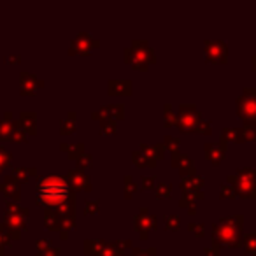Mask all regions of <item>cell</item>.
Segmentation results:
<instances>
[{
	"mask_svg": "<svg viewBox=\"0 0 256 256\" xmlns=\"http://www.w3.org/2000/svg\"><path fill=\"white\" fill-rule=\"evenodd\" d=\"M226 151H228V142L223 139H219L217 142H207L204 146V155L209 162H213L214 165H219V163L225 160Z\"/></svg>",
	"mask_w": 256,
	"mask_h": 256,
	"instance_id": "cell-9",
	"label": "cell"
},
{
	"mask_svg": "<svg viewBox=\"0 0 256 256\" xmlns=\"http://www.w3.org/2000/svg\"><path fill=\"white\" fill-rule=\"evenodd\" d=\"M242 246H244V251L249 253V255L255 253L256 251V233H248V235H244Z\"/></svg>",
	"mask_w": 256,
	"mask_h": 256,
	"instance_id": "cell-42",
	"label": "cell"
},
{
	"mask_svg": "<svg viewBox=\"0 0 256 256\" xmlns=\"http://www.w3.org/2000/svg\"><path fill=\"white\" fill-rule=\"evenodd\" d=\"M100 132L104 135H114L118 132V125L114 120H104L100 121Z\"/></svg>",
	"mask_w": 256,
	"mask_h": 256,
	"instance_id": "cell-39",
	"label": "cell"
},
{
	"mask_svg": "<svg viewBox=\"0 0 256 256\" xmlns=\"http://www.w3.org/2000/svg\"><path fill=\"white\" fill-rule=\"evenodd\" d=\"M228 182L230 186L233 188V190L237 191V195L242 198H256V186L255 184H251L249 181H246V179H242L241 175L237 174H230L228 175Z\"/></svg>",
	"mask_w": 256,
	"mask_h": 256,
	"instance_id": "cell-12",
	"label": "cell"
},
{
	"mask_svg": "<svg viewBox=\"0 0 256 256\" xmlns=\"http://www.w3.org/2000/svg\"><path fill=\"white\" fill-rule=\"evenodd\" d=\"M91 118L93 120H123L125 118V105L123 104H109V105H102L100 109H97V111H93V114H91Z\"/></svg>",
	"mask_w": 256,
	"mask_h": 256,
	"instance_id": "cell-11",
	"label": "cell"
},
{
	"mask_svg": "<svg viewBox=\"0 0 256 256\" xmlns=\"http://www.w3.org/2000/svg\"><path fill=\"white\" fill-rule=\"evenodd\" d=\"M237 175H241L242 179H246V181H249L251 184H255L256 186V169L253 167H244V169H239V171L235 172Z\"/></svg>",
	"mask_w": 256,
	"mask_h": 256,
	"instance_id": "cell-40",
	"label": "cell"
},
{
	"mask_svg": "<svg viewBox=\"0 0 256 256\" xmlns=\"http://www.w3.org/2000/svg\"><path fill=\"white\" fill-rule=\"evenodd\" d=\"M140 182H142L144 190H155L156 177H155V175H142V177H140Z\"/></svg>",
	"mask_w": 256,
	"mask_h": 256,
	"instance_id": "cell-48",
	"label": "cell"
},
{
	"mask_svg": "<svg viewBox=\"0 0 256 256\" xmlns=\"http://www.w3.org/2000/svg\"><path fill=\"white\" fill-rule=\"evenodd\" d=\"M256 140V123H244L239 128V142H253Z\"/></svg>",
	"mask_w": 256,
	"mask_h": 256,
	"instance_id": "cell-24",
	"label": "cell"
},
{
	"mask_svg": "<svg viewBox=\"0 0 256 256\" xmlns=\"http://www.w3.org/2000/svg\"><path fill=\"white\" fill-rule=\"evenodd\" d=\"M60 149H62L63 153H67V156H69L70 160H74V162L83 155V153H85V146H83L81 142L72 144V146H70V144H67V142H62V144H60Z\"/></svg>",
	"mask_w": 256,
	"mask_h": 256,
	"instance_id": "cell-25",
	"label": "cell"
},
{
	"mask_svg": "<svg viewBox=\"0 0 256 256\" xmlns=\"http://www.w3.org/2000/svg\"><path fill=\"white\" fill-rule=\"evenodd\" d=\"M104 244H105V241H98V239H88V241H85V244H83V249H85V255L93 256L95 253H97L98 249H100Z\"/></svg>",
	"mask_w": 256,
	"mask_h": 256,
	"instance_id": "cell-32",
	"label": "cell"
},
{
	"mask_svg": "<svg viewBox=\"0 0 256 256\" xmlns=\"http://www.w3.org/2000/svg\"><path fill=\"white\" fill-rule=\"evenodd\" d=\"M111 97H128L132 95V81L130 79H111L107 85Z\"/></svg>",
	"mask_w": 256,
	"mask_h": 256,
	"instance_id": "cell-17",
	"label": "cell"
},
{
	"mask_svg": "<svg viewBox=\"0 0 256 256\" xmlns=\"http://www.w3.org/2000/svg\"><path fill=\"white\" fill-rule=\"evenodd\" d=\"M188 230H190L193 235H197V237H204L206 235V225L204 223H195V221H191L190 225H188Z\"/></svg>",
	"mask_w": 256,
	"mask_h": 256,
	"instance_id": "cell-47",
	"label": "cell"
},
{
	"mask_svg": "<svg viewBox=\"0 0 256 256\" xmlns=\"http://www.w3.org/2000/svg\"><path fill=\"white\" fill-rule=\"evenodd\" d=\"M219 197L228 198V200H233V198H237L239 195H237V191L233 190L230 184H221V188H219Z\"/></svg>",
	"mask_w": 256,
	"mask_h": 256,
	"instance_id": "cell-45",
	"label": "cell"
},
{
	"mask_svg": "<svg viewBox=\"0 0 256 256\" xmlns=\"http://www.w3.org/2000/svg\"><path fill=\"white\" fill-rule=\"evenodd\" d=\"M179 146H181V140L177 137H172V135H165L163 137V148L169 149L171 155L174 153H179Z\"/></svg>",
	"mask_w": 256,
	"mask_h": 256,
	"instance_id": "cell-36",
	"label": "cell"
},
{
	"mask_svg": "<svg viewBox=\"0 0 256 256\" xmlns=\"http://www.w3.org/2000/svg\"><path fill=\"white\" fill-rule=\"evenodd\" d=\"M163 223H165V230L169 232H177L181 228V217L177 214H167L163 217Z\"/></svg>",
	"mask_w": 256,
	"mask_h": 256,
	"instance_id": "cell-33",
	"label": "cell"
},
{
	"mask_svg": "<svg viewBox=\"0 0 256 256\" xmlns=\"http://www.w3.org/2000/svg\"><path fill=\"white\" fill-rule=\"evenodd\" d=\"M132 162H133V165H137V167H155L156 165V162L149 160L148 156L144 155L142 151H139V149L132 153Z\"/></svg>",
	"mask_w": 256,
	"mask_h": 256,
	"instance_id": "cell-29",
	"label": "cell"
},
{
	"mask_svg": "<svg viewBox=\"0 0 256 256\" xmlns=\"http://www.w3.org/2000/svg\"><path fill=\"white\" fill-rule=\"evenodd\" d=\"M51 248H53V244H51L49 239H41V241H37V244H35V251L37 253H46L49 251Z\"/></svg>",
	"mask_w": 256,
	"mask_h": 256,
	"instance_id": "cell-50",
	"label": "cell"
},
{
	"mask_svg": "<svg viewBox=\"0 0 256 256\" xmlns=\"http://www.w3.org/2000/svg\"><path fill=\"white\" fill-rule=\"evenodd\" d=\"M67 181H69L70 188L74 191H91L93 190V184H91V179L81 169H74L65 175Z\"/></svg>",
	"mask_w": 256,
	"mask_h": 256,
	"instance_id": "cell-10",
	"label": "cell"
},
{
	"mask_svg": "<svg viewBox=\"0 0 256 256\" xmlns=\"http://www.w3.org/2000/svg\"><path fill=\"white\" fill-rule=\"evenodd\" d=\"M11 140H14V142H27V133L21 130L20 127H16L14 130H12V135H11Z\"/></svg>",
	"mask_w": 256,
	"mask_h": 256,
	"instance_id": "cell-49",
	"label": "cell"
},
{
	"mask_svg": "<svg viewBox=\"0 0 256 256\" xmlns=\"http://www.w3.org/2000/svg\"><path fill=\"white\" fill-rule=\"evenodd\" d=\"M98 211H100V204L97 200H88L85 204V216H95L98 214Z\"/></svg>",
	"mask_w": 256,
	"mask_h": 256,
	"instance_id": "cell-44",
	"label": "cell"
},
{
	"mask_svg": "<svg viewBox=\"0 0 256 256\" xmlns=\"http://www.w3.org/2000/svg\"><path fill=\"white\" fill-rule=\"evenodd\" d=\"M12 175L16 177V181L20 182V184H25V182H28V179L32 177V175H37V169L35 167H16L12 169Z\"/></svg>",
	"mask_w": 256,
	"mask_h": 256,
	"instance_id": "cell-26",
	"label": "cell"
},
{
	"mask_svg": "<svg viewBox=\"0 0 256 256\" xmlns=\"http://www.w3.org/2000/svg\"><path fill=\"white\" fill-rule=\"evenodd\" d=\"M206 197L204 191H182V197L179 200V206L188 209V214L193 216L197 213V200H202Z\"/></svg>",
	"mask_w": 256,
	"mask_h": 256,
	"instance_id": "cell-18",
	"label": "cell"
},
{
	"mask_svg": "<svg viewBox=\"0 0 256 256\" xmlns=\"http://www.w3.org/2000/svg\"><path fill=\"white\" fill-rule=\"evenodd\" d=\"M111 246H113L118 255H127L128 249H132V241L130 239H120V241L111 242Z\"/></svg>",
	"mask_w": 256,
	"mask_h": 256,
	"instance_id": "cell-37",
	"label": "cell"
},
{
	"mask_svg": "<svg viewBox=\"0 0 256 256\" xmlns=\"http://www.w3.org/2000/svg\"><path fill=\"white\" fill-rule=\"evenodd\" d=\"M98 44L100 43H98L97 39H93L88 32H79L74 39L70 41L69 53L70 54H85V53H89L91 49H95Z\"/></svg>",
	"mask_w": 256,
	"mask_h": 256,
	"instance_id": "cell-7",
	"label": "cell"
},
{
	"mask_svg": "<svg viewBox=\"0 0 256 256\" xmlns=\"http://www.w3.org/2000/svg\"><path fill=\"white\" fill-rule=\"evenodd\" d=\"M125 62L130 63L137 70H148V67L155 62V53L148 46L146 41L135 39L130 47H125Z\"/></svg>",
	"mask_w": 256,
	"mask_h": 256,
	"instance_id": "cell-3",
	"label": "cell"
},
{
	"mask_svg": "<svg viewBox=\"0 0 256 256\" xmlns=\"http://www.w3.org/2000/svg\"><path fill=\"white\" fill-rule=\"evenodd\" d=\"M0 191H2L11 202H18L21 197V184L16 181L14 175L9 174L4 177V182H0Z\"/></svg>",
	"mask_w": 256,
	"mask_h": 256,
	"instance_id": "cell-16",
	"label": "cell"
},
{
	"mask_svg": "<svg viewBox=\"0 0 256 256\" xmlns=\"http://www.w3.org/2000/svg\"><path fill=\"white\" fill-rule=\"evenodd\" d=\"M20 62H21L20 54H9V56H5V63H7V65H14V63H20Z\"/></svg>",
	"mask_w": 256,
	"mask_h": 256,
	"instance_id": "cell-52",
	"label": "cell"
},
{
	"mask_svg": "<svg viewBox=\"0 0 256 256\" xmlns=\"http://www.w3.org/2000/svg\"><path fill=\"white\" fill-rule=\"evenodd\" d=\"M116 256H130V255H116Z\"/></svg>",
	"mask_w": 256,
	"mask_h": 256,
	"instance_id": "cell-55",
	"label": "cell"
},
{
	"mask_svg": "<svg viewBox=\"0 0 256 256\" xmlns=\"http://www.w3.org/2000/svg\"><path fill=\"white\" fill-rule=\"evenodd\" d=\"M58 216L54 214L53 209H47L46 214H44V225H46L47 230H51V232H58L60 230V225H58Z\"/></svg>",
	"mask_w": 256,
	"mask_h": 256,
	"instance_id": "cell-30",
	"label": "cell"
},
{
	"mask_svg": "<svg viewBox=\"0 0 256 256\" xmlns=\"http://www.w3.org/2000/svg\"><path fill=\"white\" fill-rule=\"evenodd\" d=\"M46 83L43 79H39L35 74H30V72H21L20 74V93L21 95H34L37 89L44 88Z\"/></svg>",
	"mask_w": 256,
	"mask_h": 256,
	"instance_id": "cell-13",
	"label": "cell"
},
{
	"mask_svg": "<svg viewBox=\"0 0 256 256\" xmlns=\"http://www.w3.org/2000/svg\"><path fill=\"white\" fill-rule=\"evenodd\" d=\"M156 223H158V219H156V216L149 214L148 207H140L139 214L133 217V225H135L137 233L140 235L142 241H146V239L149 237V232L156 228Z\"/></svg>",
	"mask_w": 256,
	"mask_h": 256,
	"instance_id": "cell-6",
	"label": "cell"
},
{
	"mask_svg": "<svg viewBox=\"0 0 256 256\" xmlns=\"http://www.w3.org/2000/svg\"><path fill=\"white\" fill-rule=\"evenodd\" d=\"M76 163H78V169H81V171H85V169H89L91 165H93V156L89 155V153H83L81 156H79L78 160H76Z\"/></svg>",
	"mask_w": 256,
	"mask_h": 256,
	"instance_id": "cell-43",
	"label": "cell"
},
{
	"mask_svg": "<svg viewBox=\"0 0 256 256\" xmlns=\"http://www.w3.org/2000/svg\"><path fill=\"white\" fill-rule=\"evenodd\" d=\"M204 177L202 175H191V177H184L181 181V188L182 191H202L204 188Z\"/></svg>",
	"mask_w": 256,
	"mask_h": 256,
	"instance_id": "cell-22",
	"label": "cell"
},
{
	"mask_svg": "<svg viewBox=\"0 0 256 256\" xmlns=\"http://www.w3.org/2000/svg\"><path fill=\"white\" fill-rule=\"evenodd\" d=\"M206 58L213 63H225L228 60V44L225 41H206Z\"/></svg>",
	"mask_w": 256,
	"mask_h": 256,
	"instance_id": "cell-8",
	"label": "cell"
},
{
	"mask_svg": "<svg viewBox=\"0 0 256 256\" xmlns=\"http://www.w3.org/2000/svg\"><path fill=\"white\" fill-rule=\"evenodd\" d=\"M140 256H156V249L155 248L142 249V255H140Z\"/></svg>",
	"mask_w": 256,
	"mask_h": 256,
	"instance_id": "cell-53",
	"label": "cell"
},
{
	"mask_svg": "<svg viewBox=\"0 0 256 256\" xmlns=\"http://www.w3.org/2000/svg\"><path fill=\"white\" fill-rule=\"evenodd\" d=\"M221 139L226 140V142H230V140H233V142H239V128L225 127L221 130Z\"/></svg>",
	"mask_w": 256,
	"mask_h": 256,
	"instance_id": "cell-41",
	"label": "cell"
},
{
	"mask_svg": "<svg viewBox=\"0 0 256 256\" xmlns=\"http://www.w3.org/2000/svg\"><path fill=\"white\" fill-rule=\"evenodd\" d=\"M16 127H20L18 121H5L4 118L0 120V140H11V135H12V130Z\"/></svg>",
	"mask_w": 256,
	"mask_h": 256,
	"instance_id": "cell-27",
	"label": "cell"
},
{
	"mask_svg": "<svg viewBox=\"0 0 256 256\" xmlns=\"http://www.w3.org/2000/svg\"><path fill=\"white\" fill-rule=\"evenodd\" d=\"M219 253H221V249H219L217 244H211L207 248H204V256H221Z\"/></svg>",
	"mask_w": 256,
	"mask_h": 256,
	"instance_id": "cell-51",
	"label": "cell"
},
{
	"mask_svg": "<svg viewBox=\"0 0 256 256\" xmlns=\"http://www.w3.org/2000/svg\"><path fill=\"white\" fill-rule=\"evenodd\" d=\"M242 232H244V216L235 214V216L221 217L217 223H214L211 230V239L213 244L239 248L244 239Z\"/></svg>",
	"mask_w": 256,
	"mask_h": 256,
	"instance_id": "cell-2",
	"label": "cell"
},
{
	"mask_svg": "<svg viewBox=\"0 0 256 256\" xmlns=\"http://www.w3.org/2000/svg\"><path fill=\"white\" fill-rule=\"evenodd\" d=\"M18 123L20 128L25 133H30V135H37V116H35L34 111H23L18 118Z\"/></svg>",
	"mask_w": 256,
	"mask_h": 256,
	"instance_id": "cell-19",
	"label": "cell"
},
{
	"mask_svg": "<svg viewBox=\"0 0 256 256\" xmlns=\"http://www.w3.org/2000/svg\"><path fill=\"white\" fill-rule=\"evenodd\" d=\"M251 256H256V251H255V253H251Z\"/></svg>",
	"mask_w": 256,
	"mask_h": 256,
	"instance_id": "cell-56",
	"label": "cell"
},
{
	"mask_svg": "<svg viewBox=\"0 0 256 256\" xmlns=\"http://www.w3.org/2000/svg\"><path fill=\"white\" fill-rule=\"evenodd\" d=\"M172 165L179 169V174H181L182 179L195 175V163L186 153H174L172 155Z\"/></svg>",
	"mask_w": 256,
	"mask_h": 256,
	"instance_id": "cell-14",
	"label": "cell"
},
{
	"mask_svg": "<svg viewBox=\"0 0 256 256\" xmlns=\"http://www.w3.org/2000/svg\"><path fill=\"white\" fill-rule=\"evenodd\" d=\"M193 133H200V135H209V133H213V125H211L209 121L202 120L200 123L197 125V128H195Z\"/></svg>",
	"mask_w": 256,
	"mask_h": 256,
	"instance_id": "cell-46",
	"label": "cell"
},
{
	"mask_svg": "<svg viewBox=\"0 0 256 256\" xmlns=\"http://www.w3.org/2000/svg\"><path fill=\"white\" fill-rule=\"evenodd\" d=\"M237 114L244 123H256V88H244L237 98Z\"/></svg>",
	"mask_w": 256,
	"mask_h": 256,
	"instance_id": "cell-4",
	"label": "cell"
},
{
	"mask_svg": "<svg viewBox=\"0 0 256 256\" xmlns=\"http://www.w3.org/2000/svg\"><path fill=\"white\" fill-rule=\"evenodd\" d=\"M4 226L11 235V239L14 241V239H20L23 230H27V219L21 216H16V214H5Z\"/></svg>",
	"mask_w": 256,
	"mask_h": 256,
	"instance_id": "cell-15",
	"label": "cell"
},
{
	"mask_svg": "<svg viewBox=\"0 0 256 256\" xmlns=\"http://www.w3.org/2000/svg\"><path fill=\"white\" fill-rule=\"evenodd\" d=\"M163 118H165V125L167 127H177V114L174 113L172 104H165L163 105Z\"/></svg>",
	"mask_w": 256,
	"mask_h": 256,
	"instance_id": "cell-34",
	"label": "cell"
},
{
	"mask_svg": "<svg viewBox=\"0 0 256 256\" xmlns=\"http://www.w3.org/2000/svg\"><path fill=\"white\" fill-rule=\"evenodd\" d=\"M12 256H20V255H12Z\"/></svg>",
	"mask_w": 256,
	"mask_h": 256,
	"instance_id": "cell-57",
	"label": "cell"
},
{
	"mask_svg": "<svg viewBox=\"0 0 256 256\" xmlns=\"http://www.w3.org/2000/svg\"><path fill=\"white\" fill-rule=\"evenodd\" d=\"M53 211L58 217H76V195H72L67 202H63L62 206Z\"/></svg>",
	"mask_w": 256,
	"mask_h": 256,
	"instance_id": "cell-21",
	"label": "cell"
},
{
	"mask_svg": "<svg viewBox=\"0 0 256 256\" xmlns=\"http://www.w3.org/2000/svg\"><path fill=\"white\" fill-rule=\"evenodd\" d=\"M177 128L184 133H193L197 125L202 121V114L195 104H181L177 114Z\"/></svg>",
	"mask_w": 256,
	"mask_h": 256,
	"instance_id": "cell-5",
	"label": "cell"
},
{
	"mask_svg": "<svg viewBox=\"0 0 256 256\" xmlns=\"http://www.w3.org/2000/svg\"><path fill=\"white\" fill-rule=\"evenodd\" d=\"M139 151H142L144 155L148 156L149 160H153V162H158V160L165 158V151H167V149L163 148V144H156V146H149V144H140V146H139Z\"/></svg>",
	"mask_w": 256,
	"mask_h": 256,
	"instance_id": "cell-20",
	"label": "cell"
},
{
	"mask_svg": "<svg viewBox=\"0 0 256 256\" xmlns=\"http://www.w3.org/2000/svg\"><path fill=\"white\" fill-rule=\"evenodd\" d=\"M11 162H12V153L0 144V174H2L4 169H7L11 165Z\"/></svg>",
	"mask_w": 256,
	"mask_h": 256,
	"instance_id": "cell-38",
	"label": "cell"
},
{
	"mask_svg": "<svg viewBox=\"0 0 256 256\" xmlns=\"http://www.w3.org/2000/svg\"><path fill=\"white\" fill-rule=\"evenodd\" d=\"M123 182H125V198H127V200H130V198H133L135 191L139 190V186H137V182L133 181V177L130 174L125 175Z\"/></svg>",
	"mask_w": 256,
	"mask_h": 256,
	"instance_id": "cell-31",
	"label": "cell"
},
{
	"mask_svg": "<svg viewBox=\"0 0 256 256\" xmlns=\"http://www.w3.org/2000/svg\"><path fill=\"white\" fill-rule=\"evenodd\" d=\"M76 132V113L74 111H69L67 118L60 120V133L62 135H72Z\"/></svg>",
	"mask_w": 256,
	"mask_h": 256,
	"instance_id": "cell-23",
	"label": "cell"
},
{
	"mask_svg": "<svg viewBox=\"0 0 256 256\" xmlns=\"http://www.w3.org/2000/svg\"><path fill=\"white\" fill-rule=\"evenodd\" d=\"M74 195L69 181L63 175H44L37 179L35 204L44 209H56Z\"/></svg>",
	"mask_w": 256,
	"mask_h": 256,
	"instance_id": "cell-1",
	"label": "cell"
},
{
	"mask_svg": "<svg viewBox=\"0 0 256 256\" xmlns=\"http://www.w3.org/2000/svg\"><path fill=\"white\" fill-rule=\"evenodd\" d=\"M251 65H253V70H256V54L251 58Z\"/></svg>",
	"mask_w": 256,
	"mask_h": 256,
	"instance_id": "cell-54",
	"label": "cell"
},
{
	"mask_svg": "<svg viewBox=\"0 0 256 256\" xmlns=\"http://www.w3.org/2000/svg\"><path fill=\"white\" fill-rule=\"evenodd\" d=\"M155 195L156 198H160V200H165V198L171 197L172 193V184H169V182H158L155 186Z\"/></svg>",
	"mask_w": 256,
	"mask_h": 256,
	"instance_id": "cell-35",
	"label": "cell"
},
{
	"mask_svg": "<svg viewBox=\"0 0 256 256\" xmlns=\"http://www.w3.org/2000/svg\"><path fill=\"white\" fill-rule=\"evenodd\" d=\"M5 214H16V216H21L27 219L28 214H30V211L27 209V207L20 206L18 202H11V200H7L5 202Z\"/></svg>",
	"mask_w": 256,
	"mask_h": 256,
	"instance_id": "cell-28",
	"label": "cell"
}]
</instances>
